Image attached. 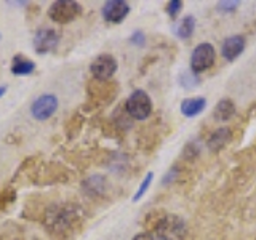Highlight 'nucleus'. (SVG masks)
<instances>
[{
	"label": "nucleus",
	"instance_id": "1",
	"mask_svg": "<svg viewBox=\"0 0 256 240\" xmlns=\"http://www.w3.org/2000/svg\"><path fill=\"white\" fill-rule=\"evenodd\" d=\"M45 229L53 237H70L80 226V210L74 204H53L44 212Z\"/></svg>",
	"mask_w": 256,
	"mask_h": 240
},
{
	"label": "nucleus",
	"instance_id": "2",
	"mask_svg": "<svg viewBox=\"0 0 256 240\" xmlns=\"http://www.w3.org/2000/svg\"><path fill=\"white\" fill-rule=\"evenodd\" d=\"M186 232V222L174 214H165L156 224V234L160 240H182Z\"/></svg>",
	"mask_w": 256,
	"mask_h": 240
},
{
	"label": "nucleus",
	"instance_id": "3",
	"mask_svg": "<svg viewBox=\"0 0 256 240\" xmlns=\"http://www.w3.org/2000/svg\"><path fill=\"white\" fill-rule=\"evenodd\" d=\"M80 13H82V6H80V4L74 2V0H58V2H53L52 6L48 8V16L54 22L60 24L74 21Z\"/></svg>",
	"mask_w": 256,
	"mask_h": 240
},
{
	"label": "nucleus",
	"instance_id": "4",
	"mask_svg": "<svg viewBox=\"0 0 256 240\" xmlns=\"http://www.w3.org/2000/svg\"><path fill=\"white\" fill-rule=\"evenodd\" d=\"M126 112L136 120L148 118L152 110V102L149 94L144 90H134L126 100Z\"/></svg>",
	"mask_w": 256,
	"mask_h": 240
},
{
	"label": "nucleus",
	"instance_id": "5",
	"mask_svg": "<svg viewBox=\"0 0 256 240\" xmlns=\"http://www.w3.org/2000/svg\"><path fill=\"white\" fill-rule=\"evenodd\" d=\"M214 62V48L210 44H200L190 56V69L194 74L204 72Z\"/></svg>",
	"mask_w": 256,
	"mask_h": 240
},
{
	"label": "nucleus",
	"instance_id": "6",
	"mask_svg": "<svg viewBox=\"0 0 256 240\" xmlns=\"http://www.w3.org/2000/svg\"><path fill=\"white\" fill-rule=\"evenodd\" d=\"M34 182L37 184H53L68 180V172L60 164H46L34 172Z\"/></svg>",
	"mask_w": 256,
	"mask_h": 240
},
{
	"label": "nucleus",
	"instance_id": "7",
	"mask_svg": "<svg viewBox=\"0 0 256 240\" xmlns=\"http://www.w3.org/2000/svg\"><path fill=\"white\" fill-rule=\"evenodd\" d=\"M90 70L94 80H101L106 82L117 70V61L114 56L110 54H100L98 58H94L93 62L90 64Z\"/></svg>",
	"mask_w": 256,
	"mask_h": 240
},
{
	"label": "nucleus",
	"instance_id": "8",
	"mask_svg": "<svg viewBox=\"0 0 256 240\" xmlns=\"http://www.w3.org/2000/svg\"><path fill=\"white\" fill-rule=\"evenodd\" d=\"M56 109H58V98H56L54 94H42V96H38V98L32 102V106H30V114L32 117H34L36 120H46V118H50Z\"/></svg>",
	"mask_w": 256,
	"mask_h": 240
},
{
	"label": "nucleus",
	"instance_id": "9",
	"mask_svg": "<svg viewBox=\"0 0 256 240\" xmlns=\"http://www.w3.org/2000/svg\"><path fill=\"white\" fill-rule=\"evenodd\" d=\"M60 42V34L54 29H40L34 37V48L38 54L53 52Z\"/></svg>",
	"mask_w": 256,
	"mask_h": 240
},
{
	"label": "nucleus",
	"instance_id": "10",
	"mask_svg": "<svg viewBox=\"0 0 256 240\" xmlns=\"http://www.w3.org/2000/svg\"><path fill=\"white\" fill-rule=\"evenodd\" d=\"M130 13V6L124 0H109L102 6V16L109 22H120Z\"/></svg>",
	"mask_w": 256,
	"mask_h": 240
},
{
	"label": "nucleus",
	"instance_id": "11",
	"mask_svg": "<svg viewBox=\"0 0 256 240\" xmlns=\"http://www.w3.org/2000/svg\"><path fill=\"white\" fill-rule=\"evenodd\" d=\"M244 48H245V38L242 36H234L224 40L221 53L228 61H234L244 52Z\"/></svg>",
	"mask_w": 256,
	"mask_h": 240
},
{
	"label": "nucleus",
	"instance_id": "12",
	"mask_svg": "<svg viewBox=\"0 0 256 240\" xmlns=\"http://www.w3.org/2000/svg\"><path fill=\"white\" fill-rule=\"evenodd\" d=\"M36 69L34 61L28 60L26 56L22 54H16L13 58V64H12V72L14 76H29L32 74Z\"/></svg>",
	"mask_w": 256,
	"mask_h": 240
},
{
	"label": "nucleus",
	"instance_id": "13",
	"mask_svg": "<svg viewBox=\"0 0 256 240\" xmlns=\"http://www.w3.org/2000/svg\"><path fill=\"white\" fill-rule=\"evenodd\" d=\"M205 106H206L205 98H189L181 102V112L186 117H196L205 109Z\"/></svg>",
	"mask_w": 256,
	"mask_h": 240
},
{
	"label": "nucleus",
	"instance_id": "14",
	"mask_svg": "<svg viewBox=\"0 0 256 240\" xmlns=\"http://www.w3.org/2000/svg\"><path fill=\"white\" fill-rule=\"evenodd\" d=\"M234 112H236V108H234V104H232V101L222 100L218 102V106L214 109V118L221 120V122H226V120H229L234 116Z\"/></svg>",
	"mask_w": 256,
	"mask_h": 240
},
{
	"label": "nucleus",
	"instance_id": "15",
	"mask_svg": "<svg viewBox=\"0 0 256 240\" xmlns=\"http://www.w3.org/2000/svg\"><path fill=\"white\" fill-rule=\"evenodd\" d=\"M84 189L90 196H100L104 190V178L102 176H90V178L84 182Z\"/></svg>",
	"mask_w": 256,
	"mask_h": 240
},
{
	"label": "nucleus",
	"instance_id": "16",
	"mask_svg": "<svg viewBox=\"0 0 256 240\" xmlns=\"http://www.w3.org/2000/svg\"><path fill=\"white\" fill-rule=\"evenodd\" d=\"M194 28H196V20L194 16H186L181 24L178 28V37L181 38H189L192 36V32H194Z\"/></svg>",
	"mask_w": 256,
	"mask_h": 240
},
{
	"label": "nucleus",
	"instance_id": "17",
	"mask_svg": "<svg viewBox=\"0 0 256 240\" xmlns=\"http://www.w3.org/2000/svg\"><path fill=\"white\" fill-rule=\"evenodd\" d=\"M16 200V190L13 188H4L0 189V212L6 210Z\"/></svg>",
	"mask_w": 256,
	"mask_h": 240
},
{
	"label": "nucleus",
	"instance_id": "18",
	"mask_svg": "<svg viewBox=\"0 0 256 240\" xmlns=\"http://www.w3.org/2000/svg\"><path fill=\"white\" fill-rule=\"evenodd\" d=\"M152 178H154V174L152 173H148L146 174V178L142 180V182H141V186H140V189H138V192H136L134 194V197H133V200L136 202V200H140L142 196H144V192L148 190V188L150 186V182H152Z\"/></svg>",
	"mask_w": 256,
	"mask_h": 240
},
{
	"label": "nucleus",
	"instance_id": "19",
	"mask_svg": "<svg viewBox=\"0 0 256 240\" xmlns=\"http://www.w3.org/2000/svg\"><path fill=\"white\" fill-rule=\"evenodd\" d=\"M181 5H182V2H180V0H173V2H170L168 4V8H166L168 14L174 18V16L178 14V12L181 10Z\"/></svg>",
	"mask_w": 256,
	"mask_h": 240
},
{
	"label": "nucleus",
	"instance_id": "20",
	"mask_svg": "<svg viewBox=\"0 0 256 240\" xmlns=\"http://www.w3.org/2000/svg\"><path fill=\"white\" fill-rule=\"evenodd\" d=\"M130 40H132V44H134V45H142L144 44V34L141 30H136Z\"/></svg>",
	"mask_w": 256,
	"mask_h": 240
},
{
	"label": "nucleus",
	"instance_id": "21",
	"mask_svg": "<svg viewBox=\"0 0 256 240\" xmlns=\"http://www.w3.org/2000/svg\"><path fill=\"white\" fill-rule=\"evenodd\" d=\"M133 240H156V238L152 237V234H149V232H141V234L134 236Z\"/></svg>",
	"mask_w": 256,
	"mask_h": 240
},
{
	"label": "nucleus",
	"instance_id": "22",
	"mask_svg": "<svg viewBox=\"0 0 256 240\" xmlns=\"http://www.w3.org/2000/svg\"><path fill=\"white\" fill-rule=\"evenodd\" d=\"M237 5H238L237 2H228V4L221 2V4H220V6L222 8V10H232V8H236Z\"/></svg>",
	"mask_w": 256,
	"mask_h": 240
},
{
	"label": "nucleus",
	"instance_id": "23",
	"mask_svg": "<svg viewBox=\"0 0 256 240\" xmlns=\"http://www.w3.org/2000/svg\"><path fill=\"white\" fill-rule=\"evenodd\" d=\"M6 92V86H0V96H4Z\"/></svg>",
	"mask_w": 256,
	"mask_h": 240
}]
</instances>
